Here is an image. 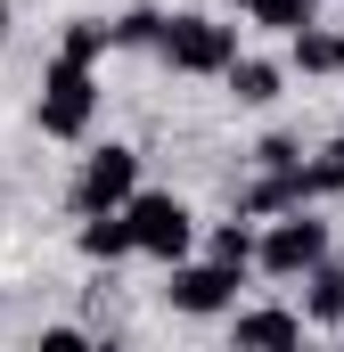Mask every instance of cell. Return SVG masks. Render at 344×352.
<instances>
[{
  "label": "cell",
  "instance_id": "cell-1",
  "mask_svg": "<svg viewBox=\"0 0 344 352\" xmlns=\"http://www.w3.org/2000/svg\"><path fill=\"white\" fill-rule=\"evenodd\" d=\"M123 230H131V254H148V263H164V270L197 246V213H189L172 188H140V197L123 205Z\"/></svg>",
  "mask_w": 344,
  "mask_h": 352
},
{
  "label": "cell",
  "instance_id": "cell-2",
  "mask_svg": "<svg viewBox=\"0 0 344 352\" xmlns=\"http://www.w3.org/2000/svg\"><path fill=\"white\" fill-rule=\"evenodd\" d=\"M140 197V148H123V140H107V148H90L83 156V173H74V188H66V205L74 213H123Z\"/></svg>",
  "mask_w": 344,
  "mask_h": 352
},
{
  "label": "cell",
  "instance_id": "cell-3",
  "mask_svg": "<svg viewBox=\"0 0 344 352\" xmlns=\"http://www.w3.org/2000/svg\"><path fill=\"white\" fill-rule=\"evenodd\" d=\"M156 58H164L172 74H230V58H238V25H222V16H164V41H156Z\"/></svg>",
  "mask_w": 344,
  "mask_h": 352
},
{
  "label": "cell",
  "instance_id": "cell-4",
  "mask_svg": "<svg viewBox=\"0 0 344 352\" xmlns=\"http://www.w3.org/2000/svg\"><path fill=\"white\" fill-rule=\"evenodd\" d=\"M320 263H328V221H320L312 205L279 213L255 238V270H270V278H303V270H320Z\"/></svg>",
  "mask_w": 344,
  "mask_h": 352
},
{
  "label": "cell",
  "instance_id": "cell-5",
  "mask_svg": "<svg viewBox=\"0 0 344 352\" xmlns=\"http://www.w3.org/2000/svg\"><path fill=\"white\" fill-rule=\"evenodd\" d=\"M90 115H98V82H90V66L50 58V66H41V107H33L41 140H83Z\"/></svg>",
  "mask_w": 344,
  "mask_h": 352
},
{
  "label": "cell",
  "instance_id": "cell-6",
  "mask_svg": "<svg viewBox=\"0 0 344 352\" xmlns=\"http://www.w3.org/2000/svg\"><path fill=\"white\" fill-rule=\"evenodd\" d=\"M164 303L189 320H213V311H238V270L222 263H172L164 270Z\"/></svg>",
  "mask_w": 344,
  "mask_h": 352
},
{
  "label": "cell",
  "instance_id": "cell-7",
  "mask_svg": "<svg viewBox=\"0 0 344 352\" xmlns=\"http://www.w3.org/2000/svg\"><path fill=\"white\" fill-rule=\"evenodd\" d=\"M230 352H303V320L287 303H255L230 320Z\"/></svg>",
  "mask_w": 344,
  "mask_h": 352
},
{
  "label": "cell",
  "instance_id": "cell-8",
  "mask_svg": "<svg viewBox=\"0 0 344 352\" xmlns=\"http://www.w3.org/2000/svg\"><path fill=\"white\" fill-rule=\"evenodd\" d=\"M287 66H295V74H320V82L344 74V33H336V25H303V33H287Z\"/></svg>",
  "mask_w": 344,
  "mask_h": 352
},
{
  "label": "cell",
  "instance_id": "cell-9",
  "mask_svg": "<svg viewBox=\"0 0 344 352\" xmlns=\"http://www.w3.org/2000/svg\"><path fill=\"white\" fill-rule=\"evenodd\" d=\"M222 82H230V98H238V107H270V98L287 90V66H279V58H246V50H238Z\"/></svg>",
  "mask_w": 344,
  "mask_h": 352
},
{
  "label": "cell",
  "instance_id": "cell-10",
  "mask_svg": "<svg viewBox=\"0 0 344 352\" xmlns=\"http://www.w3.org/2000/svg\"><path fill=\"white\" fill-rule=\"evenodd\" d=\"M74 246H83V263H123L131 254V230H123V213H90Z\"/></svg>",
  "mask_w": 344,
  "mask_h": 352
},
{
  "label": "cell",
  "instance_id": "cell-11",
  "mask_svg": "<svg viewBox=\"0 0 344 352\" xmlns=\"http://www.w3.org/2000/svg\"><path fill=\"white\" fill-rule=\"evenodd\" d=\"M295 320H344V270L336 263L303 270V311H295Z\"/></svg>",
  "mask_w": 344,
  "mask_h": 352
},
{
  "label": "cell",
  "instance_id": "cell-12",
  "mask_svg": "<svg viewBox=\"0 0 344 352\" xmlns=\"http://www.w3.org/2000/svg\"><path fill=\"white\" fill-rule=\"evenodd\" d=\"M164 41V8H123L107 25V50H156Z\"/></svg>",
  "mask_w": 344,
  "mask_h": 352
},
{
  "label": "cell",
  "instance_id": "cell-13",
  "mask_svg": "<svg viewBox=\"0 0 344 352\" xmlns=\"http://www.w3.org/2000/svg\"><path fill=\"white\" fill-rule=\"evenodd\" d=\"M98 50H107V16H66L58 58H66V66H98Z\"/></svg>",
  "mask_w": 344,
  "mask_h": 352
},
{
  "label": "cell",
  "instance_id": "cell-14",
  "mask_svg": "<svg viewBox=\"0 0 344 352\" xmlns=\"http://www.w3.org/2000/svg\"><path fill=\"white\" fill-rule=\"evenodd\" d=\"M246 16L270 25V33H303V25H320V0H255Z\"/></svg>",
  "mask_w": 344,
  "mask_h": 352
},
{
  "label": "cell",
  "instance_id": "cell-15",
  "mask_svg": "<svg viewBox=\"0 0 344 352\" xmlns=\"http://www.w3.org/2000/svg\"><path fill=\"white\" fill-rule=\"evenodd\" d=\"M303 188L312 197H344V140H328L320 156H303Z\"/></svg>",
  "mask_w": 344,
  "mask_h": 352
},
{
  "label": "cell",
  "instance_id": "cell-16",
  "mask_svg": "<svg viewBox=\"0 0 344 352\" xmlns=\"http://www.w3.org/2000/svg\"><path fill=\"white\" fill-rule=\"evenodd\" d=\"M213 263L246 278V270H255V230H246V221H222V230H213Z\"/></svg>",
  "mask_w": 344,
  "mask_h": 352
},
{
  "label": "cell",
  "instance_id": "cell-17",
  "mask_svg": "<svg viewBox=\"0 0 344 352\" xmlns=\"http://www.w3.org/2000/svg\"><path fill=\"white\" fill-rule=\"evenodd\" d=\"M295 164H303V140H295V131H270L255 148V173H295Z\"/></svg>",
  "mask_w": 344,
  "mask_h": 352
},
{
  "label": "cell",
  "instance_id": "cell-18",
  "mask_svg": "<svg viewBox=\"0 0 344 352\" xmlns=\"http://www.w3.org/2000/svg\"><path fill=\"white\" fill-rule=\"evenodd\" d=\"M33 352H90V336H83V328H41Z\"/></svg>",
  "mask_w": 344,
  "mask_h": 352
},
{
  "label": "cell",
  "instance_id": "cell-19",
  "mask_svg": "<svg viewBox=\"0 0 344 352\" xmlns=\"http://www.w3.org/2000/svg\"><path fill=\"white\" fill-rule=\"evenodd\" d=\"M0 41H8V0H0Z\"/></svg>",
  "mask_w": 344,
  "mask_h": 352
},
{
  "label": "cell",
  "instance_id": "cell-20",
  "mask_svg": "<svg viewBox=\"0 0 344 352\" xmlns=\"http://www.w3.org/2000/svg\"><path fill=\"white\" fill-rule=\"evenodd\" d=\"M303 352H344V344H303Z\"/></svg>",
  "mask_w": 344,
  "mask_h": 352
},
{
  "label": "cell",
  "instance_id": "cell-21",
  "mask_svg": "<svg viewBox=\"0 0 344 352\" xmlns=\"http://www.w3.org/2000/svg\"><path fill=\"white\" fill-rule=\"evenodd\" d=\"M230 8H255V0H230Z\"/></svg>",
  "mask_w": 344,
  "mask_h": 352
},
{
  "label": "cell",
  "instance_id": "cell-22",
  "mask_svg": "<svg viewBox=\"0 0 344 352\" xmlns=\"http://www.w3.org/2000/svg\"><path fill=\"white\" fill-rule=\"evenodd\" d=\"M336 140H344V131H336Z\"/></svg>",
  "mask_w": 344,
  "mask_h": 352
}]
</instances>
